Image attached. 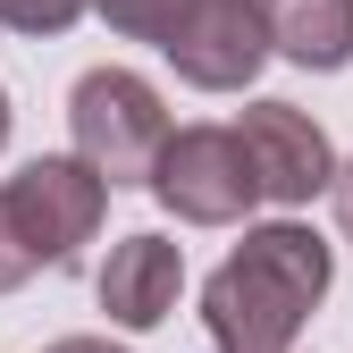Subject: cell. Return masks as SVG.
Masks as SVG:
<instances>
[{"mask_svg":"<svg viewBox=\"0 0 353 353\" xmlns=\"http://www.w3.org/2000/svg\"><path fill=\"white\" fill-rule=\"evenodd\" d=\"M328 244L294 219H270V228H244V244L210 270L202 286V320H210V345L228 353H286L303 336V320L320 312L328 294Z\"/></svg>","mask_w":353,"mask_h":353,"instance_id":"obj_1","label":"cell"},{"mask_svg":"<svg viewBox=\"0 0 353 353\" xmlns=\"http://www.w3.org/2000/svg\"><path fill=\"white\" fill-rule=\"evenodd\" d=\"M68 135L76 152L93 160L110 185H152V168L168 152V110L152 93V76L135 68H93V76H76V93H68Z\"/></svg>","mask_w":353,"mask_h":353,"instance_id":"obj_2","label":"cell"},{"mask_svg":"<svg viewBox=\"0 0 353 353\" xmlns=\"http://www.w3.org/2000/svg\"><path fill=\"white\" fill-rule=\"evenodd\" d=\"M152 202L176 210L185 228H236L270 194H261V168H252L236 126H176L160 168H152Z\"/></svg>","mask_w":353,"mask_h":353,"instance_id":"obj_3","label":"cell"},{"mask_svg":"<svg viewBox=\"0 0 353 353\" xmlns=\"http://www.w3.org/2000/svg\"><path fill=\"white\" fill-rule=\"evenodd\" d=\"M0 194H9L17 228H26V244H34V261H42V270H68V261L101 236L110 176L84 160V152H42V160H26Z\"/></svg>","mask_w":353,"mask_h":353,"instance_id":"obj_4","label":"cell"},{"mask_svg":"<svg viewBox=\"0 0 353 353\" xmlns=\"http://www.w3.org/2000/svg\"><path fill=\"white\" fill-rule=\"evenodd\" d=\"M160 59L194 84V93H244V84L278 59L270 42V0H194L168 26Z\"/></svg>","mask_w":353,"mask_h":353,"instance_id":"obj_5","label":"cell"},{"mask_svg":"<svg viewBox=\"0 0 353 353\" xmlns=\"http://www.w3.org/2000/svg\"><path fill=\"white\" fill-rule=\"evenodd\" d=\"M236 135H244V152H252L261 194H270V202L294 210V202H312V194L336 185V152H328V135H320L294 101H252V110L236 118Z\"/></svg>","mask_w":353,"mask_h":353,"instance_id":"obj_6","label":"cell"},{"mask_svg":"<svg viewBox=\"0 0 353 353\" xmlns=\"http://www.w3.org/2000/svg\"><path fill=\"white\" fill-rule=\"evenodd\" d=\"M176 286H185V252L168 236H126L101 261V312L118 328H160L176 312Z\"/></svg>","mask_w":353,"mask_h":353,"instance_id":"obj_7","label":"cell"},{"mask_svg":"<svg viewBox=\"0 0 353 353\" xmlns=\"http://www.w3.org/2000/svg\"><path fill=\"white\" fill-rule=\"evenodd\" d=\"M270 42L312 76L353 68V0H270Z\"/></svg>","mask_w":353,"mask_h":353,"instance_id":"obj_8","label":"cell"},{"mask_svg":"<svg viewBox=\"0 0 353 353\" xmlns=\"http://www.w3.org/2000/svg\"><path fill=\"white\" fill-rule=\"evenodd\" d=\"M194 0H101V17L126 34V42H168V26L185 17Z\"/></svg>","mask_w":353,"mask_h":353,"instance_id":"obj_9","label":"cell"},{"mask_svg":"<svg viewBox=\"0 0 353 353\" xmlns=\"http://www.w3.org/2000/svg\"><path fill=\"white\" fill-rule=\"evenodd\" d=\"M101 0H0V26H17V34H68L76 17H93Z\"/></svg>","mask_w":353,"mask_h":353,"instance_id":"obj_10","label":"cell"},{"mask_svg":"<svg viewBox=\"0 0 353 353\" xmlns=\"http://www.w3.org/2000/svg\"><path fill=\"white\" fill-rule=\"evenodd\" d=\"M34 270H42V261H34V244H26V228H17L9 194H0V294H17V286H26Z\"/></svg>","mask_w":353,"mask_h":353,"instance_id":"obj_11","label":"cell"},{"mask_svg":"<svg viewBox=\"0 0 353 353\" xmlns=\"http://www.w3.org/2000/svg\"><path fill=\"white\" fill-rule=\"evenodd\" d=\"M328 194H336V228H345V244H353V160H336V185H328Z\"/></svg>","mask_w":353,"mask_h":353,"instance_id":"obj_12","label":"cell"},{"mask_svg":"<svg viewBox=\"0 0 353 353\" xmlns=\"http://www.w3.org/2000/svg\"><path fill=\"white\" fill-rule=\"evenodd\" d=\"M42 353H126V345H110V336H59V345H42Z\"/></svg>","mask_w":353,"mask_h":353,"instance_id":"obj_13","label":"cell"},{"mask_svg":"<svg viewBox=\"0 0 353 353\" xmlns=\"http://www.w3.org/2000/svg\"><path fill=\"white\" fill-rule=\"evenodd\" d=\"M0 143H9V93H0Z\"/></svg>","mask_w":353,"mask_h":353,"instance_id":"obj_14","label":"cell"},{"mask_svg":"<svg viewBox=\"0 0 353 353\" xmlns=\"http://www.w3.org/2000/svg\"><path fill=\"white\" fill-rule=\"evenodd\" d=\"M219 353H228V345H219ZM286 353H294V345H286Z\"/></svg>","mask_w":353,"mask_h":353,"instance_id":"obj_15","label":"cell"}]
</instances>
